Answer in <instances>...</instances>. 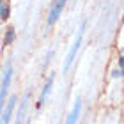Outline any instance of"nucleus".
<instances>
[{
  "instance_id": "1",
  "label": "nucleus",
  "mask_w": 124,
  "mask_h": 124,
  "mask_svg": "<svg viewBox=\"0 0 124 124\" xmlns=\"http://www.w3.org/2000/svg\"><path fill=\"white\" fill-rule=\"evenodd\" d=\"M85 29H87V21L83 20L82 23H80V29H78L76 36H75V41H73L71 48H69V52H67L66 59H64V64H62V73H64V75H66L67 71H69V67L73 66V62H75L76 55H78V52H80V46H82L83 36H85Z\"/></svg>"
},
{
  "instance_id": "2",
  "label": "nucleus",
  "mask_w": 124,
  "mask_h": 124,
  "mask_svg": "<svg viewBox=\"0 0 124 124\" xmlns=\"http://www.w3.org/2000/svg\"><path fill=\"white\" fill-rule=\"evenodd\" d=\"M13 64L11 60L5 64L4 67V73H2V80H0V115H2V110H4V105L9 98V91H11V83H13Z\"/></svg>"
},
{
  "instance_id": "3",
  "label": "nucleus",
  "mask_w": 124,
  "mask_h": 124,
  "mask_svg": "<svg viewBox=\"0 0 124 124\" xmlns=\"http://www.w3.org/2000/svg\"><path fill=\"white\" fill-rule=\"evenodd\" d=\"M66 5H67V0H53V2H52V5H50V13H48V20H46L48 27H53L59 21L62 11L66 9Z\"/></svg>"
},
{
  "instance_id": "4",
  "label": "nucleus",
  "mask_w": 124,
  "mask_h": 124,
  "mask_svg": "<svg viewBox=\"0 0 124 124\" xmlns=\"http://www.w3.org/2000/svg\"><path fill=\"white\" fill-rule=\"evenodd\" d=\"M16 105H18V96L11 94V98H7L2 110V115H0V124H9L13 119V112L16 110Z\"/></svg>"
},
{
  "instance_id": "5",
  "label": "nucleus",
  "mask_w": 124,
  "mask_h": 124,
  "mask_svg": "<svg viewBox=\"0 0 124 124\" xmlns=\"http://www.w3.org/2000/svg\"><path fill=\"white\" fill-rule=\"evenodd\" d=\"M53 83H55V73H52V75L46 78V82H44V85L41 89V96H39V99H37V103H36V110L37 112L43 110V106H44L50 92H52V89H53Z\"/></svg>"
},
{
  "instance_id": "6",
  "label": "nucleus",
  "mask_w": 124,
  "mask_h": 124,
  "mask_svg": "<svg viewBox=\"0 0 124 124\" xmlns=\"http://www.w3.org/2000/svg\"><path fill=\"white\" fill-rule=\"evenodd\" d=\"M82 108H83V101H82L80 96H78V98L75 99V103H73V106H71V110H69V114H67V117H66V122H64V124H76L78 121H80Z\"/></svg>"
},
{
  "instance_id": "7",
  "label": "nucleus",
  "mask_w": 124,
  "mask_h": 124,
  "mask_svg": "<svg viewBox=\"0 0 124 124\" xmlns=\"http://www.w3.org/2000/svg\"><path fill=\"white\" fill-rule=\"evenodd\" d=\"M29 98H30V91L25 94V98L20 101L18 105H16V121L14 124H23L25 121V114H27V106H29Z\"/></svg>"
},
{
  "instance_id": "8",
  "label": "nucleus",
  "mask_w": 124,
  "mask_h": 124,
  "mask_svg": "<svg viewBox=\"0 0 124 124\" xmlns=\"http://www.w3.org/2000/svg\"><path fill=\"white\" fill-rule=\"evenodd\" d=\"M14 41H16V29L13 25H7V27H5V32H4V41H2L4 48L13 46Z\"/></svg>"
},
{
  "instance_id": "9",
  "label": "nucleus",
  "mask_w": 124,
  "mask_h": 124,
  "mask_svg": "<svg viewBox=\"0 0 124 124\" xmlns=\"http://www.w3.org/2000/svg\"><path fill=\"white\" fill-rule=\"evenodd\" d=\"M11 18V2L9 0H0V20L7 21Z\"/></svg>"
},
{
  "instance_id": "10",
  "label": "nucleus",
  "mask_w": 124,
  "mask_h": 124,
  "mask_svg": "<svg viewBox=\"0 0 124 124\" xmlns=\"http://www.w3.org/2000/svg\"><path fill=\"white\" fill-rule=\"evenodd\" d=\"M122 76V69L121 67H117L115 71H112V78H121Z\"/></svg>"
},
{
  "instance_id": "11",
  "label": "nucleus",
  "mask_w": 124,
  "mask_h": 124,
  "mask_svg": "<svg viewBox=\"0 0 124 124\" xmlns=\"http://www.w3.org/2000/svg\"><path fill=\"white\" fill-rule=\"evenodd\" d=\"M23 124H30V119H27V121H25V122H23Z\"/></svg>"
}]
</instances>
